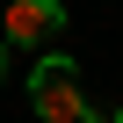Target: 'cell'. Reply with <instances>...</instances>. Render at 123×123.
<instances>
[{"mask_svg": "<svg viewBox=\"0 0 123 123\" xmlns=\"http://www.w3.org/2000/svg\"><path fill=\"white\" fill-rule=\"evenodd\" d=\"M29 109L43 116V123H87V94H80V65L65 51H43L36 65H29Z\"/></svg>", "mask_w": 123, "mask_h": 123, "instance_id": "cell-1", "label": "cell"}, {"mask_svg": "<svg viewBox=\"0 0 123 123\" xmlns=\"http://www.w3.org/2000/svg\"><path fill=\"white\" fill-rule=\"evenodd\" d=\"M65 29V0H7L0 7V43H43Z\"/></svg>", "mask_w": 123, "mask_h": 123, "instance_id": "cell-2", "label": "cell"}, {"mask_svg": "<svg viewBox=\"0 0 123 123\" xmlns=\"http://www.w3.org/2000/svg\"><path fill=\"white\" fill-rule=\"evenodd\" d=\"M87 123H123V109H87Z\"/></svg>", "mask_w": 123, "mask_h": 123, "instance_id": "cell-3", "label": "cell"}, {"mask_svg": "<svg viewBox=\"0 0 123 123\" xmlns=\"http://www.w3.org/2000/svg\"><path fill=\"white\" fill-rule=\"evenodd\" d=\"M0 80H7V43H0Z\"/></svg>", "mask_w": 123, "mask_h": 123, "instance_id": "cell-4", "label": "cell"}]
</instances>
